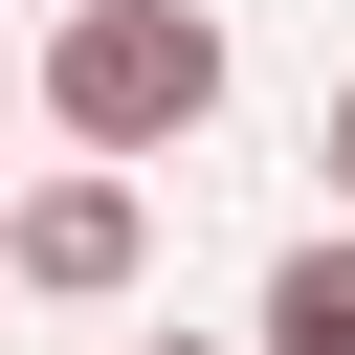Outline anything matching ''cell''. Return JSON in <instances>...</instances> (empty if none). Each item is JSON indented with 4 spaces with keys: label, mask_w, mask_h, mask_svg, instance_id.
<instances>
[{
    "label": "cell",
    "mask_w": 355,
    "mask_h": 355,
    "mask_svg": "<svg viewBox=\"0 0 355 355\" xmlns=\"http://www.w3.org/2000/svg\"><path fill=\"white\" fill-rule=\"evenodd\" d=\"M44 133H67L89 178L222 133V22H200V0H67V22H44Z\"/></svg>",
    "instance_id": "obj_1"
},
{
    "label": "cell",
    "mask_w": 355,
    "mask_h": 355,
    "mask_svg": "<svg viewBox=\"0 0 355 355\" xmlns=\"http://www.w3.org/2000/svg\"><path fill=\"white\" fill-rule=\"evenodd\" d=\"M0 266H22L44 311H111V288L155 266V200H133V178H22V200H0Z\"/></svg>",
    "instance_id": "obj_2"
},
{
    "label": "cell",
    "mask_w": 355,
    "mask_h": 355,
    "mask_svg": "<svg viewBox=\"0 0 355 355\" xmlns=\"http://www.w3.org/2000/svg\"><path fill=\"white\" fill-rule=\"evenodd\" d=\"M244 355H355V222H311V244L266 266V311H244Z\"/></svg>",
    "instance_id": "obj_3"
},
{
    "label": "cell",
    "mask_w": 355,
    "mask_h": 355,
    "mask_svg": "<svg viewBox=\"0 0 355 355\" xmlns=\"http://www.w3.org/2000/svg\"><path fill=\"white\" fill-rule=\"evenodd\" d=\"M311 178H333V200H355V67H333V111H311Z\"/></svg>",
    "instance_id": "obj_4"
},
{
    "label": "cell",
    "mask_w": 355,
    "mask_h": 355,
    "mask_svg": "<svg viewBox=\"0 0 355 355\" xmlns=\"http://www.w3.org/2000/svg\"><path fill=\"white\" fill-rule=\"evenodd\" d=\"M155 355H222V333H155Z\"/></svg>",
    "instance_id": "obj_5"
}]
</instances>
